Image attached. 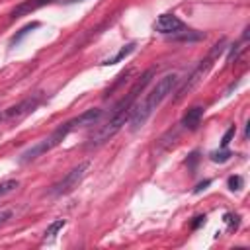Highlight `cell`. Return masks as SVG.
I'll return each instance as SVG.
<instances>
[{"mask_svg":"<svg viewBox=\"0 0 250 250\" xmlns=\"http://www.w3.org/2000/svg\"><path fill=\"white\" fill-rule=\"evenodd\" d=\"M153 74H155V69H149V71L135 82V86L129 90V94L125 96V98L113 107L109 119H107V121L102 125V127L90 137L88 147H100V145H104L106 141H109L117 131H121V127H123V125L127 123L129 117H131V111H133V107H135V104H137L139 94H141V92L145 90V86L151 82Z\"/></svg>","mask_w":250,"mask_h":250,"instance_id":"6da1fadb","label":"cell"},{"mask_svg":"<svg viewBox=\"0 0 250 250\" xmlns=\"http://www.w3.org/2000/svg\"><path fill=\"white\" fill-rule=\"evenodd\" d=\"M178 74L176 72H168L162 78H159V82L155 84V88L147 94V98L141 104H135L131 117H129V125H131V131L141 129L143 125L147 123V119L151 117V113L168 98V94H172L174 86L178 84Z\"/></svg>","mask_w":250,"mask_h":250,"instance_id":"7a4b0ae2","label":"cell"},{"mask_svg":"<svg viewBox=\"0 0 250 250\" xmlns=\"http://www.w3.org/2000/svg\"><path fill=\"white\" fill-rule=\"evenodd\" d=\"M72 129H71V123L67 121V123H63V125H59V127L49 135V137H45L43 141H39L37 145H34L32 149H28L26 153H22V157H20V162H32V161H36V159H39L41 155H45V153H49V151H53L57 145H61L65 139H67V135L71 133Z\"/></svg>","mask_w":250,"mask_h":250,"instance_id":"3957f363","label":"cell"},{"mask_svg":"<svg viewBox=\"0 0 250 250\" xmlns=\"http://www.w3.org/2000/svg\"><path fill=\"white\" fill-rule=\"evenodd\" d=\"M223 51H225V43L221 41V43H217V45L211 49V53L207 55V59H203V61L197 65V69H196V71H194V72L188 76V80H186V82H184V84L178 88L176 98H174L176 102H178V100H182L184 96H188V94H190V92H192V90H194V88H196V86H197V84H199V82L205 78V74H207V72H209V69L213 67V61H215V59H217V57H219Z\"/></svg>","mask_w":250,"mask_h":250,"instance_id":"277c9868","label":"cell"},{"mask_svg":"<svg viewBox=\"0 0 250 250\" xmlns=\"http://www.w3.org/2000/svg\"><path fill=\"white\" fill-rule=\"evenodd\" d=\"M41 102H43V94H41V92L32 94V96L24 98L20 104L8 107V109L2 113V119H4V121H20V119H24L26 115L34 113V111L39 107Z\"/></svg>","mask_w":250,"mask_h":250,"instance_id":"5b68a950","label":"cell"},{"mask_svg":"<svg viewBox=\"0 0 250 250\" xmlns=\"http://www.w3.org/2000/svg\"><path fill=\"white\" fill-rule=\"evenodd\" d=\"M88 168H90V162H80V164H78L76 168H72L61 182H57V184L49 190V194H51V196H65V194L72 192V190L78 188V184L84 180Z\"/></svg>","mask_w":250,"mask_h":250,"instance_id":"8992f818","label":"cell"},{"mask_svg":"<svg viewBox=\"0 0 250 250\" xmlns=\"http://www.w3.org/2000/svg\"><path fill=\"white\" fill-rule=\"evenodd\" d=\"M155 30L162 36H176L184 32V22L174 14H161L155 22Z\"/></svg>","mask_w":250,"mask_h":250,"instance_id":"52a82bcc","label":"cell"},{"mask_svg":"<svg viewBox=\"0 0 250 250\" xmlns=\"http://www.w3.org/2000/svg\"><path fill=\"white\" fill-rule=\"evenodd\" d=\"M100 117H102V109H100V107H92V109L82 111L78 117L71 119L69 123H71V129L74 131V129H78V127H90V125H96V123L100 121Z\"/></svg>","mask_w":250,"mask_h":250,"instance_id":"ba28073f","label":"cell"},{"mask_svg":"<svg viewBox=\"0 0 250 250\" xmlns=\"http://www.w3.org/2000/svg\"><path fill=\"white\" fill-rule=\"evenodd\" d=\"M51 0H24L22 4H18L12 12H10V18L12 20H16V18H22V16H28V14H32V12H36V10H39L41 6H45V4H49Z\"/></svg>","mask_w":250,"mask_h":250,"instance_id":"9c48e42d","label":"cell"},{"mask_svg":"<svg viewBox=\"0 0 250 250\" xmlns=\"http://www.w3.org/2000/svg\"><path fill=\"white\" fill-rule=\"evenodd\" d=\"M203 107L201 106H196V107H192V109H188L186 111V115L182 117V125L186 129H196L197 125H199V121H201V117H203Z\"/></svg>","mask_w":250,"mask_h":250,"instance_id":"30bf717a","label":"cell"},{"mask_svg":"<svg viewBox=\"0 0 250 250\" xmlns=\"http://www.w3.org/2000/svg\"><path fill=\"white\" fill-rule=\"evenodd\" d=\"M133 51H135V43H127L125 47H121V49H119V51H117V53H115L113 57L106 59V61H104L102 65H106V67H107V65H115V63H121V61H123L125 57H129V55H131Z\"/></svg>","mask_w":250,"mask_h":250,"instance_id":"8fae6325","label":"cell"},{"mask_svg":"<svg viewBox=\"0 0 250 250\" xmlns=\"http://www.w3.org/2000/svg\"><path fill=\"white\" fill-rule=\"evenodd\" d=\"M65 225H67V221H65V219H57V221H53V223L47 227L45 234H43V242H53V240L57 238L59 231H63V227H65Z\"/></svg>","mask_w":250,"mask_h":250,"instance_id":"7c38bea8","label":"cell"},{"mask_svg":"<svg viewBox=\"0 0 250 250\" xmlns=\"http://www.w3.org/2000/svg\"><path fill=\"white\" fill-rule=\"evenodd\" d=\"M231 157H232V153H229L227 149H221V151L211 153V161H213V162H227Z\"/></svg>","mask_w":250,"mask_h":250,"instance_id":"4fadbf2b","label":"cell"},{"mask_svg":"<svg viewBox=\"0 0 250 250\" xmlns=\"http://www.w3.org/2000/svg\"><path fill=\"white\" fill-rule=\"evenodd\" d=\"M236 135V127L234 125H231V127L225 131V135H223V139H221V149H227L229 147V143L232 141V137Z\"/></svg>","mask_w":250,"mask_h":250,"instance_id":"5bb4252c","label":"cell"},{"mask_svg":"<svg viewBox=\"0 0 250 250\" xmlns=\"http://www.w3.org/2000/svg\"><path fill=\"white\" fill-rule=\"evenodd\" d=\"M37 26H39V24H37V22H34V24H28V26H26V28H22V30H20V34H18V36H14V37H12V45H14V43H18V41H20V39H22V37H24V36H28V34H30V32H32V30H36V28H37Z\"/></svg>","mask_w":250,"mask_h":250,"instance_id":"9a60e30c","label":"cell"},{"mask_svg":"<svg viewBox=\"0 0 250 250\" xmlns=\"http://www.w3.org/2000/svg\"><path fill=\"white\" fill-rule=\"evenodd\" d=\"M225 223L229 225V231H236V229H238V215L227 213V215H225Z\"/></svg>","mask_w":250,"mask_h":250,"instance_id":"2e32d148","label":"cell"},{"mask_svg":"<svg viewBox=\"0 0 250 250\" xmlns=\"http://www.w3.org/2000/svg\"><path fill=\"white\" fill-rule=\"evenodd\" d=\"M242 188V178L240 176H231L229 178V190L231 192H238Z\"/></svg>","mask_w":250,"mask_h":250,"instance_id":"e0dca14e","label":"cell"},{"mask_svg":"<svg viewBox=\"0 0 250 250\" xmlns=\"http://www.w3.org/2000/svg\"><path fill=\"white\" fill-rule=\"evenodd\" d=\"M10 217H12V211H0V225L8 223V221H10Z\"/></svg>","mask_w":250,"mask_h":250,"instance_id":"ac0fdd59","label":"cell"},{"mask_svg":"<svg viewBox=\"0 0 250 250\" xmlns=\"http://www.w3.org/2000/svg\"><path fill=\"white\" fill-rule=\"evenodd\" d=\"M205 223V215H199V217H196V221L192 223V229H197V227H201Z\"/></svg>","mask_w":250,"mask_h":250,"instance_id":"d6986e66","label":"cell"},{"mask_svg":"<svg viewBox=\"0 0 250 250\" xmlns=\"http://www.w3.org/2000/svg\"><path fill=\"white\" fill-rule=\"evenodd\" d=\"M209 184H211V180H205V182H201V184H197V188H196L194 192H196V194H199V192H201V190H205V188H207Z\"/></svg>","mask_w":250,"mask_h":250,"instance_id":"ffe728a7","label":"cell"},{"mask_svg":"<svg viewBox=\"0 0 250 250\" xmlns=\"http://www.w3.org/2000/svg\"><path fill=\"white\" fill-rule=\"evenodd\" d=\"M0 119H2V111H0Z\"/></svg>","mask_w":250,"mask_h":250,"instance_id":"44dd1931","label":"cell"}]
</instances>
